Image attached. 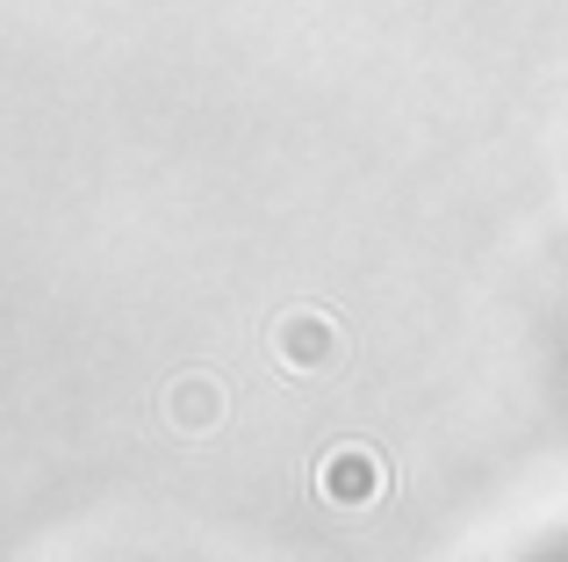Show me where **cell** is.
<instances>
[]
</instances>
